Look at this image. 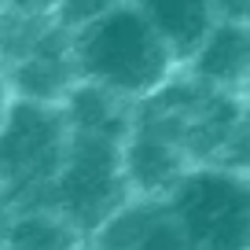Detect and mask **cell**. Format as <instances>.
<instances>
[{
  "instance_id": "ba28073f",
  "label": "cell",
  "mask_w": 250,
  "mask_h": 250,
  "mask_svg": "<svg viewBox=\"0 0 250 250\" xmlns=\"http://www.w3.org/2000/svg\"><path fill=\"white\" fill-rule=\"evenodd\" d=\"M118 4H125V0H59V4H55V22H59L62 30H78V26L107 15Z\"/></svg>"
},
{
  "instance_id": "30bf717a",
  "label": "cell",
  "mask_w": 250,
  "mask_h": 250,
  "mask_svg": "<svg viewBox=\"0 0 250 250\" xmlns=\"http://www.w3.org/2000/svg\"><path fill=\"white\" fill-rule=\"evenodd\" d=\"M8 103H11V96H8V88H4V81H0V122H4V110H8Z\"/></svg>"
},
{
  "instance_id": "9c48e42d",
  "label": "cell",
  "mask_w": 250,
  "mask_h": 250,
  "mask_svg": "<svg viewBox=\"0 0 250 250\" xmlns=\"http://www.w3.org/2000/svg\"><path fill=\"white\" fill-rule=\"evenodd\" d=\"M59 0H0V11H15V15H37V19H55Z\"/></svg>"
},
{
  "instance_id": "8992f818",
  "label": "cell",
  "mask_w": 250,
  "mask_h": 250,
  "mask_svg": "<svg viewBox=\"0 0 250 250\" xmlns=\"http://www.w3.org/2000/svg\"><path fill=\"white\" fill-rule=\"evenodd\" d=\"M129 4L162 37V44L169 48L177 66H184L191 59V52L203 44V37L217 26L213 0H129Z\"/></svg>"
},
{
  "instance_id": "6da1fadb",
  "label": "cell",
  "mask_w": 250,
  "mask_h": 250,
  "mask_svg": "<svg viewBox=\"0 0 250 250\" xmlns=\"http://www.w3.org/2000/svg\"><path fill=\"white\" fill-rule=\"evenodd\" d=\"M70 59L78 81L103 88L133 107L166 88L180 70L162 37L129 0L70 30Z\"/></svg>"
},
{
  "instance_id": "277c9868",
  "label": "cell",
  "mask_w": 250,
  "mask_h": 250,
  "mask_svg": "<svg viewBox=\"0 0 250 250\" xmlns=\"http://www.w3.org/2000/svg\"><path fill=\"white\" fill-rule=\"evenodd\" d=\"M188 169H191L188 155L169 136H162L147 122L133 118V129L122 140V177H125L129 195L133 199H162Z\"/></svg>"
},
{
  "instance_id": "7a4b0ae2",
  "label": "cell",
  "mask_w": 250,
  "mask_h": 250,
  "mask_svg": "<svg viewBox=\"0 0 250 250\" xmlns=\"http://www.w3.org/2000/svg\"><path fill=\"white\" fill-rule=\"evenodd\" d=\"M184 250H247L250 247V188L247 169L191 166L162 195Z\"/></svg>"
},
{
  "instance_id": "5b68a950",
  "label": "cell",
  "mask_w": 250,
  "mask_h": 250,
  "mask_svg": "<svg viewBox=\"0 0 250 250\" xmlns=\"http://www.w3.org/2000/svg\"><path fill=\"white\" fill-rule=\"evenodd\" d=\"M250 62V37L247 22H217L203 37V44L191 52V59L180 66L188 81L225 96H243Z\"/></svg>"
},
{
  "instance_id": "8fae6325",
  "label": "cell",
  "mask_w": 250,
  "mask_h": 250,
  "mask_svg": "<svg viewBox=\"0 0 250 250\" xmlns=\"http://www.w3.org/2000/svg\"><path fill=\"white\" fill-rule=\"evenodd\" d=\"M0 250H8V247H4V243H0Z\"/></svg>"
},
{
  "instance_id": "52a82bcc",
  "label": "cell",
  "mask_w": 250,
  "mask_h": 250,
  "mask_svg": "<svg viewBox=\"0 0 250 250\" xmlns=\"http://www.w3.org/2000/svg\"><path fill=\"white\" fill-rule=\"evenodd\" d=\"M0 243L8 250H85L88 239L48 206H22L4 213Z\"/></svg>"
},
{
  "instance_id": "3957f363",
  "label": "cell",
  "mask_w": 250,
  "mask_h": 250,
  "mask_svg": "<svg viewBox=\"0 0 250 250\" xmlns=\"http://www.w3.org/2000/svg\"><path fill=\"white\" fill-rule=\"evenodd\" d=\"M129 199L133 195H129L125 177H122V140L66 129L59 169H55L41 206L66 217L88 239Z\"/></svg>"
}]
</instances>
